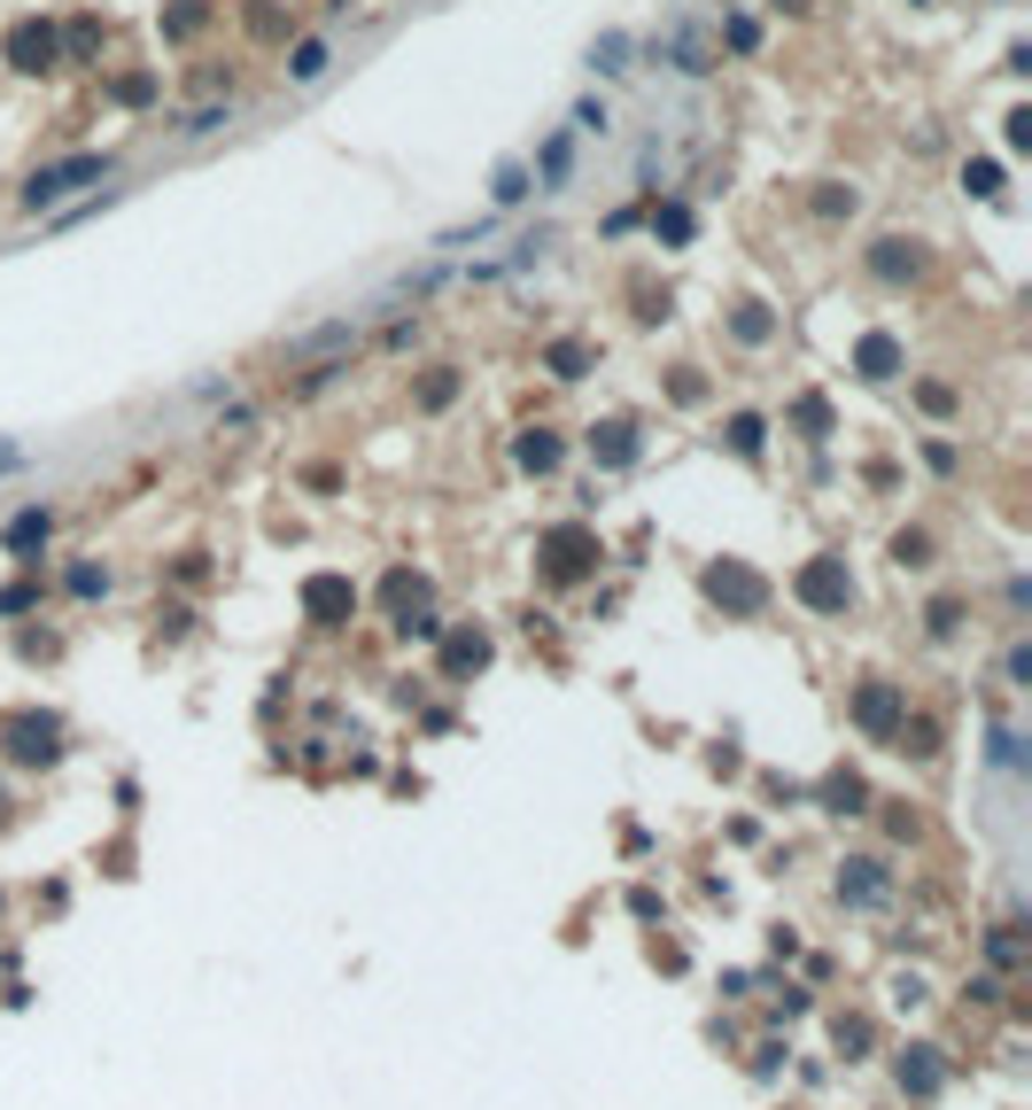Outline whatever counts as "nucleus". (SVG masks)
Segmentation results:
<instances>
[{
    "mask_svg": "<svg viewBox=\"0 0 1032 1110\" xmlns=\"http://www.w3.org/2000/svg\"><path fill=\"white\" fill-rule=\"evenodd\" d=\"M800 598H808L815 614H846V606H854V582H846L838 559H815V567L800 575Z\"/></svg>",
    "mask_w": 1032,
    "mask_h": 1110,
    "instance_id": "nucleus-4",
    "label": "nucleus"
},
{
    "mask_svg": "<svg viewBox=\"0 0 1032 1110\" xmlns=\"http://www.w3.org/2000/svg\"><path fill=\"white\" fill-rule=\"evenodd\" d=\"M16 459H24V451H9V443H0V474H9V466H16Z\"/></svg>",
    "mask_w": 1032,
    "mask_h": 1110,
    "instance_id": "nucleus-34",
    "label": "nucleus"
},
{
    "mask_svg": "<svg viewBox=\"0 0 1032 1110\" xmlns=\"http://www.w3.org/2000/svg\"><path fill=\"white\" fill-rule=\"evenodd\" d=\"M303 614L334 629V622H350V614H358V590L341 582V575H311V582H303Z\"/></svg>",
    "mask_w": 1032,
    "mask_h": 1110,
    "instance_id": "nucleus-5",
    "label": "nucleus"
},
{
    "mask_svg": "<svg viewBox=\"0 0 1032 1110\" xmlns=\"http://www.w3.org/2000/svg\"><path fill=\"white\" fill-rule=\"evenodd\" d=\"M521 466L529 474H552L559 466V436H552V427H529V436H521Z\"/></svg>",
    "mask_w": 1032,
    "mask_h": 1110,
    "instance_id": "nucleus-13",
    "label": "nucleus"
},
{
    "mask_svg": "<svg viewBox=\"0 0 1032 1110\" xmlns=\"http://www.w3.org/2000/svg\"><path fill=\"white\" fill-rule=\"evenodd\" d=\"M47 544V512H16L9 521V552H39Z\"/></svg>",
    "mask_w": 1032,
    "mask_h": 1110,
    "instance_id": "nucleus-19",
    "label": "nucleus"
},
{
    "mask_svg": "<svg viewBox=\"0 0 1032 1110\" xmlns=\"http://www.w3.org/2000/svg\"><path fill=\"white\" fill-rule=\"evenodd\" d=\"M893 1002H901V1009H916V1002H924V979H916V971H908V979H893Z\"/></svg>",
    "mask_w": 1032,
    "mask_h": 1110,
    "instance_id": "nucleus-33",
    "label": "nucleus"
},
{
    "mask_svg": "<svg viewBox=\"0 0 1032 1110\" xmlns=\"http://www.w3.org/2000/svg\"><path fill=\"white\" fill-rule=\"evenodd\" d=\"M622 55H629V39H622V32H606V39H598V47H590V62H598V70H629Z\"/></svg>",
    "mask_w": 1032,
    "mask_h": 1110,
    "instance_id": "nucleus-24",
    "label": "nucleus"
},
{
    "mask_svg": "<svg viewBox=\"0 0 1032 1110\" xmlns=\"http://www.w3.org/2000/svg\"><path fill=\"white\" fill-rule=\"evenodd\" d=\"M544 552H552V582H575V575H582V567L598 559V544H590L582 529H559V536H552Z\"/></svg>",
    "mask_w": 1032,
    "mask_h": 1110,
    "instance_id": "nucleus-9",
    "label": "nucleus"
},
{
    "mask_svg": "<svg viewBox=\"0 0 1032 1110\" xmlns=\"http://www.w3.org/2000/svg\"><path fill=\"white\" fill-rule=\"evenodd\" d=\"M854 722H862L870 738H893V730H901V692H893V683H862V699H854Z\"/></svg>",
    "mask_w": 1032,
    "mask_h": 1110,
    "instance_id": "nucleus-8",
    "label": "nucleus"
},
{
    "mask_svg": "<svg viewBox=\"0 0 1032 1110\" xmlns=\"http://www.w3.org/2000/svg\"><path fill=\"white\" fill-rule=\"evenodd\" d=\"M606 125H614L606 102H582V109H575V132H606Z\"/></svg>",
    "mask_w": 1032,
    "mask_h": 1110,
    "instance_id": "nucleus-29",
    "label": "nucleus"
},
{
    "mask_svg": "<svg viewBox=\"0 0 1032 1110\" xmlns=\"http://www.w3.org/2000/svg\"><path fill=\"white\" fill-rule=\"evenodd\" d=\"M590 459L598 466H637V427H622V419L590 427Z\"/></svg>",
    "mask_w": 1032,
    "mask_h": 1110,
    "instance_id": "nucleus-10",
    "label": "nucleus"
},
{
    "mask_svg": "<svg viewBox=\"0 0 1032 1110\" xmlns=\"http://www.w3.org/2000/svg\"><path fill=\"white\" fill-rule=\"evenodd\" d=\"M707 598H722L730 614H761V606H768V582H761L753 567L722 559V567H707Z\"/></svg>",
    "mask_w": 1032,
    "mask_h": 1110,
    "instance_id": "nucleus-3",
    "label": "nucleus"
},
{
    "mask_svg": "<svg viewBox=\"0 0 1032 1110\" xmlns=\"http://www.w3.org/2000/svg\"><path fill=\"white\" fill-rule=\"evenodd\" d=\"M0 753H9L16 768H47L62 753V722L55 715H9L0 722Z\"/></svg>",
    "mask_w": 1032,
    "mask_h": 1110,
    "instance_id": "nucleus-1",
    "label": "nucleus"
},
{
    "mask_svg": "<svg viewBox=\"0 0 1032 1110\" xmlns=\"http://www.w3.org/2000/svg\"><path fill=\"white\" fill-rule=\"evenodd\" d=\"M109 590V567H70V598H102Z\"/></svg>",
    "mask_w": 1032,
    "mask_h": 1110,
    "instance_id": "nucleus-25",
    "label": "nucleus"
},
{
    "mask_svg": "<svg viewBox=\"0 0 1032 1110\" xmlns=\"http://www.w3.org/2000/svg\"><path fill=\"white\" fill-rule=\"evenodd\" d=\"M521 195H529V171L505 163V171H497V203H521Z\"/></svg>",
    "mask_w": 1032,
    "mask_h": 1110,
    "instance_id": "nucleus-28",
    "label": "nucleus"
},
{
    "mask_svg": "<svg viewBox=\"0 0 1032 1110\" xmlns=\"http://www.w3.org/2000/svg\"><path fill=\"white\" fill-rule=\"evenodd\" d=\"M1009 683H1032V645H1009Z\"/></svg>",
    "mask_w": 1032,
    "mask_h": 1110,
    "instance_id": "nucleus-32",
    "label": "nucleus"
},
{
    "mask_svg": "<svg viewBox=\"0 0 1032 1110\" xmlns=\"http://www.w3.org/2000/svg\"><path fill=\"white\" fill-rule=\"evenodd\" d=\"M730 451H738V459H761V419H753V412L730 419Z\"/></svg>",
    "mask_w": 1032,
    "mask_h": 1110,
    "instance_id": "nucleus-21",
    "label": "nucleus"
},
{
    "mask_svg": "<svg viewBox=\"0 0 1032 1110\" xmlns=\"http://www.w3.org/2000/svg\"><path fill=\"white\" fill-rule=\"evenodd\" d=\"M85 180H109V155H70V163H47V171H32V187H24V210H47V203H62L70 187H85Z\"/></svg>",
    "mask_w": 1032,
    "mask_h": 1110,
    "instance_id": "nucleus-2",
    "label": "nucleus"
},
{
    "mask_svg": "<svg viewBox=\"0 0 1032 1110\" xmlns=\"http://www.w3.org/2000/svg\"><path fill=\"white\" fill-rule=\"evenodd\" d=\"M893 366H901V350H893L885 334H870V342H862V373H870V381H893Z\"/></svg>",
    "mask_w": 1032,
    "mask_h": 1110,
    "instance_id": "nucleus-18",
    "label": "nucleus"
},
{
    "mask_svg": "<svg viewBox=\"0 0 1032 1110\" xmlns=\"http://www.w3.org/2000/svg\"><path fill=\"white\" fill-rule=\"evenodd\" d=\"M9 55H16V70H47V62H55V32H47V24H16Z\"/></svg>",
    "mask_w": 1032,
    "mask_h": 1110,
    "instance_id": "nucleus-12",
    "label": "nucleus"
},
{
    "mask_svg": "<svg viewBox=\"0 0 1032 1110\" xmlns=\"http://www.w3.org/2000/svg\"><path fill=\"white\" fill-rule=\"evenodd\" d=\"M482 660H489V637H482V629H466V637H451V652H443V668H451V675H474Z\"/></svg>",
    "mask_w": 1032,
    "mask_h": 1110,
    "instance_id": "nucleus-14",
    "label": "nucleus"
},
{
    "mask_svg": "<svg viewBox=\"0 0 1032 1110\" xmlns=\"http://www.w3.org/2000/svg\"><path fill=\"white\" fill-rule=\"evenodd\" d=\"M288 78H295V85H311V78H326V39H303V47L288 55Z\"/></svg>",
    "mask_w": 1032,
    "mask_h": 1110,
    "instance_id": "nucleus-16",
    "label": "nucleus"
},
{
    "mask_svg": "<svg viewBox=\"0 0 1032 1110\" xmlns=\"http://www.w3.org/2000/svg\"><path fill=\"white\" fill-rule=\"evenodd\" d=\"M893 738H901V753H939V730H931V722H908V715H901Z\"/></svg>",
    "mask_w": 1032,
    "mask_h": 1110,
    "instance_id": "nucleus-23",
    "label": "nucleus"
},
{
    "mask_svg": "<svg viewBox=\"0 0 1032 1110\" xmlns=\"http://www.w3.org/2000/svg\"><path fill=\"white\" fill-rule=\"evenodd\" d=\"M823 808L831 816H862L870 808V785L854 777V768H831V777H823Z\"/></svg>",
    "mask_w": 1032,
    "mask_h": 1110,
    "instance_id": "nucleus-11",
    "label": "nucleus"
},
{
    "mask_svg": "<svg viewBox=\"0 0 1032 1110\" xmlns=\"http://www.w3.org/2000/svg\"><path fill=\"white\" fill-rule=\"evenodd\" d=\"M986 956H994L1001 971H1017V963H1024V939H1017V924H994V932H986Z\"/></svg>",
    "mask_w": 1032,
    "mask_h": 1110,
    "instance_id": "nucleus-17",
    "label": "nucleus"
},
{
    "mask_svg": "<svg viewBox=\"0 0 1032 1110\" xmlns=\"http://www.w3.org/2000/svg\"><path fill=\"white\" fill-rule=\"evenodd\" d=\"M831 1041H838V1056L854 1064V1056H870L878 1033H870V1017H838V1025H831Z\"/></svg>",
    "mask_w": 1032,
    "mask_h": 1110,
    "instance_id": "nucleus-15",
    "label": "nucleus"
},
{
    "mask_svg": "<svg viewBox=\"0 0 1032 1110\" xmlns=\"http://www.w3.org/2000/svg\"><path fill=\"white\" fill-rule=\"evenodd\" d=\"M552 366H559V381H575V373L590 366V350H582V342H559V350H552Z\"/></svg>",
    "mask_w": 1032,
    "mask_h": 1110,
    "instance_id": "nucleus-27",
    "label": "nucleus"
},
{
    "mask_svg": "<svg viewBox=\"0 0 1032 1110\" xmlns=\"http://www.w3.org/2000/svg\"><path fill=\"white\" fill-rule=\"evenodd\" d=\"M32 598H39L32 582H16V590H0V614H24V606H32Z\"/></svg>",
    "mask_w": 1032,
    "mask_h": 1110,
    "instance_id": "nucleus-31",
    "label": "nucleus"
},
{
    "mask_svg": "<svg viewBox=\"0 0 1032 1110\" xmlns=\"http://www.w3.org/2000/svg\"><path fill=\"white\" fill-rule=\"evenodd\" d=\"M396 629H404V637H419V645H436V637H443V622H436V614H411V606L396 614Z\"/></svg>",
    "mask_w": 1032,
    "mask_h": 1110,
    "instance_id": "nucleus-26",
    "label": "nucleus"
},
{
    "mask_svg": "<svg viewBox=\"0 0 1032 1110\" xmlns=\"http://www.w3.org/2000/svg\"><path fill=\"white\" fill-rule=\"evenodd\" d=\"M893 567H931V536L924 529H901L893 536Z\"/></svg>",
    "mask_w": 1032,
    "mask_h": 1110,
    "instance_id": "nucleus-20",
    "label": "nucleus"
},
{
    "mask_svg": "<svg viewBox=\"0 0 1032 1110\" xmlns=\"http://www.w3.org/2000/svg\"><path fill=\"white\" fill-rule=\"evenodd\" d=\"M885 863H870V854H854V863H838V901L846 909H870V901H885Z\"/></svg>",
    "mask_w": 1032,
    "mask_h": 1110,
    "instance_id": "nucleus-7",
    "label": "nucleus"
},
{
    "mask_svg": "<svg viewBox=\"0 0 1032 1110\" xmlns=\"http://www.w3.org/2000/svg\"><path fill=\"white\" fill-rule=\"evenodd\" d=\"M451 396H459V381H451V373H436V381L419 389V404H427V412H436V404H451Z\"/></svg>",
    "mask_w": 1032,
    "mask_h": 1110,
    "instance_id": "nucleus-30",
    "label": "nucleus"
},
{
    "mask_svg": "<svg viewBox=\"0 0 1032 1110\" xmlns=\"http://www.w3.org/2000/svg\"><path fill=\"white\" fill-rule=\"evenodd\" d=\"M893 1079H901V1095H908V1102H931L939 1087H948V1064H939V1049H901Z\"/></svg>",
    "mask_w": 1032,
    "mask_h": 1110,
    "instance_id": "nucleus-6",
    "label": "nucleus"
},
{
    "mask_svg": "<svg viewBox=\"0 0 1032 1110\" xmlns=\"http://www.w3.org/2000/svg\"><path fill=\"white\" fill-rule=\"evenodd\" d=\"M924 629H931V637H955V629H963V598H939V606L924 614Z\"/></svg>",
    "mask_w": 1032,
    "mask_h": 1110,
    "instance_id": "nucleus-22",
    "label": "nucleus"
}]
</instances>
